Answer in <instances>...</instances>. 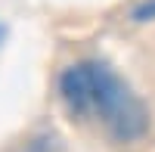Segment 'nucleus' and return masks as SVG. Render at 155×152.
<instances>
[{"label":"nucleus","mask_w":155,"mask_h":152,"mask_svg":"<svg viewBox=\"0 0 155 152\" xmlns=\"http://www.w3.org/2000/svg\"><path fill=\"white\" fill-rule=\"evenodd\" d=\"M59 96L71 118L102 127L112 140L134 143L149 131V109L109 62L81 59L59 74Z\"/></svg>","instance_id":"obj_1"},{"label":"nucleus","mask_w":155,"mask_h":152,"mask_svg":"<svg viewBox=\"0 0 155 152\" xmlns=\"http://www.w3.org/2000/svg\"><path fill=\"white\" fill-rule=\"evenodd\" d=\"M130 19L134 22H152L155 19V0H140V3L130 9Z\"/></svg>","instance_id":"obj_2"}]
</instances>
